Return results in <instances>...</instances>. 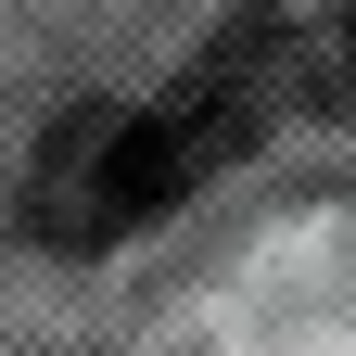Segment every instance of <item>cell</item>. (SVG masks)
<instances>
[{
  "label": "cell",
  "instance_id": "6da1fadb",
  "mask_svg": "<svg viewBox=\"0 0 356 356\" xmlns=\"http://www.w3.org/2000/svg\"><path fill=\"white\" fill-rule=\"evenodd\" d=\"M280 102H305V115H356V13L280 26Z\"/></svg>",
  "mask_w": 356,
  "mask_h": 356
}]
</instances>
